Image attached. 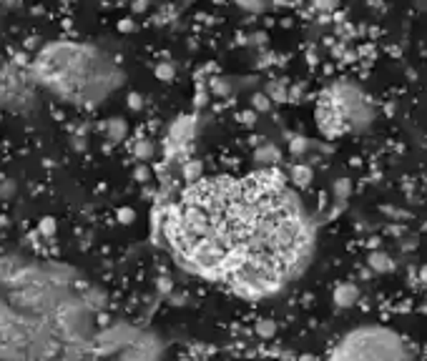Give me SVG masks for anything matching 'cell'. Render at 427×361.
<instances>
[{
	"label": "cell",
	"mask_w": 427,
	"mask_h": 361,
	"mask_svg": "<svg viewBox=\"0 0 427 361\" xmlns=\"http://www.w3.org/2000/svg\"><path fill=\"white\" fill-rule=\"evenodd\" d=\"M332 298H334V303H337L339 308L354 306V303L359 301V286H357V284H352V281H342L339 286L334 289Z\"/></svg>",
	"instance_id": "obj_4"
},
{
	"label": "cell",
	"mask_w": 427,
	"mask_h": 361,
	"mask_svg": "<svg viewBox=\"0 0 427 361\" xmlns=\"http://www.w3.org/2000/svg\"><path fill=\"white\" fill-rule=\"evenodd\" d=\"M134 153L139 161H149L151 156H154V146H151V141H136Z\"/></svg>",
	"instance_id": "obj_10"
},
{
	"label": "cell",
	"mask_w": 427,
	"mask_h": 361,
	"mask_svg": "<svg viewBox=\"0 0 427 361\" xmlns=\"http://www.w3.org/2000/svg\"><path fill=\"white\" fill-rule=\"evenodd\" d=\"M134 218H136L134 208H118V221L121 223H134Z\"/></svg>",
	"instance_id": "obj_17"
},
{
	"label": "cell",
	"mask_w": 427,
	"mask_h": 361,
	"mask_svg": "<svg viewBox=\"0 0 427 361\" xmlns=\"http://www.w3.org/2000/svg\"><path fill=\"white\" fill-rule=\"evenodd\" d=\"M236 6L244 8V11H249V13H262L267 3H264V0H236Z\"/></svg>",
	"instance_id": "obj_11"
},
{
	"label": "cell",
	"mask_w": 427,
	"mask_h": 361,
	"mask_svg": "<svg viewBox=\"0 0 427 361\" xmlns=\"http://www.w3.org/2000/svg\"><path fill=\"white\" fill-rule=\"evenodd\" d=\"M367 264H369V269H372L374 274H390V271L395 269V261L384 254V251H374V254H369Z\"/></svg>",
	"instance_id": "obj_5"
},
{
	"label": "cell",
	"mask_w": 427,
	"mask_h": 361,
	"mask_svg": "<svg viewBox=\"0 0 427 361\" xmlns=\"http://www.w3.org/2000/svg\"><path fill=\"white\" fill-rule=\"evenodd\" d=\"M156 75H159L161 80H171V78H174V65H171V63H161L159 68H156Z\"/></svg>",
	"instance_id": "obj_15"
},
{
	"label": "cell",
	"mask_w": 427,
	"mask_h": 361,
	"mask_svg": "<svg viewBox=\"0 0 427 361\" xmlns=\"http://www.w3.org/2000/svg\"><path fill=\"white\" fill-rule=\"evenodd\" d=\"M269 106H272V101H269L267 93H256V96H254V108H256V111H269Z\"/></svg>",
	"instance_id": "obj_14"
},
{
	"label": "cell",
	"mask_w": 427,
	"mask_h": 361,
	"mask_svg": "<svg viewBox=\"0 0 427 361\" xmlns=\"http://www.w3.org/2000/svg\"><path fill=\"white\" fill-rule=\"evenodd\" d=\"M312 176H315V173H312V168H310V166H305V163H297L292 168V180L297 183V186H310Z\"/></svg>",
	"instance_id": "obj_7"
},
{
	"label": "cell",
	"mask_w": 427,
	"mask_h": 361,
	"mask_svg": "<svg viewBox=\"0 0 427 361\" xmlns=\"http://www.w3.org/2000/svg\"><path fill=\"white\" fill-rule=\"evenodd\" d=\"M305 149H307L305 139H294V141H292V151H294V153H302Z\"/></svg>",
	"instance_id": "obj_18"
},
{
	"label": "cell",
	"mask_w": 427,
	"mask_h": 361,
	"mask_svg": "<svg viewBox=\"0 0 427 361\" xmlns=\"http://www.w3.org/2000/svg\"><path fill=\"white\" fill-rule=\"evenodd\" d=\"M136 178H149V171H146V168H139V171H136Z\"/></svg>",
	"instance_id": "obj_23"
},
{
	"label": "cell",
	"mask_w": 427,
	"mask_h": 361,
	"mask_svg": "<svg viewBox=\"0 0 427 361\" xmlns=\"http://www.w3.org/2000/svg\"><path fill=\"white\" fill-rule=\"evenodd\" d=\"M106 131H108V139L116 144V141H121L123 136H126V123H123L121 118H111V121H108Z\"/></svg>",
	"instance_id": "obj_8"
},
{
	"label": "cell",
	"mask_w": 427,
	"mask_h": 361,
	"mask_svg": "<svg viewBox=\"0 0 427 361\" xmlns=\"http://www.w3.org/2000/svg\"><path fill=\"white\" fill-rule=\"evenodd\" d=\"M349 188H352V186H349V180H347V178L337 180V183H334V196L344 201V198L349 196Z\"/></svg>",
	"instance_id": "obj_12"
},
{
	"label": "cell",
	"mask_w": 427,
	"mask_h": 361,
	"mask_svg": "<svg viewBox=\"0 0 427 361\" xmlns=\"http://www.w3.org/2000/svg\"><path fill=\"white\" fill-rule=\"evenodd\" d=\"M330 98L334 101V106L339 108L342 118H344V126L347 131H364V128L372 123L374 111L369 106V101L362 96V90L354 88V85L339 83L334 88L327 90Z\"/></svg>",
	"instance_id": "obj_3"
},
{
	"label": "cell",
	"mask_w": 427,
	"mask_h": 361,
	"mask_svg": "<svg viewBox=\"0 0 427 361\" xmlns=\"http://www.w3.org/2000/svg\"><path fill=\"white\" fill-rule=\"evenodd\" d=\"M330 361H412V351L390 326L364 324L342 336Z\"/></svg>",
	"instance_id": "obj_2"
},
{
	"label": "cell",
	"mask_w": 427,
	"mask_h": 361,
	"mask_svg": "<svg viewBox=\"0 0 427 361\" xmlns=\"http://www.w3.org/2000/svg\"><path fill=\"white\" fill-rule=\"evenodd\" d=\"M166 234L196 274L231 279L254 269L277 286L312 244L305 208L277 171L196 180L174 206Z\"/></svg>",
	"instance_id": "obj_1"
},
{
	"label": "cell",
	"mask_w": 427,
	"mask_h": 361,
	"mask_svg": "<svg viewBox=\"0 0 427 361\" xmlns=\"http://www.w3.org/2000/svg\"><path fill=\"white\" fill-rule=\"evenodd\" d=\"M277 334V324L272 319H262L256 321V336H262V339H272Z\"/></svg>",
	"instance_id": "obj_9"
},
{
	"label": "cell",
	"mask_w": 427,
	"mask_h": 361,
	"mask_svg": "<svg viewBox=\"0 0 427 361\" xmlns=\"http://www.w3.org/2000/svg\"><path fill=\"white\" fill-rule=\"evenodd\" d=\"M239 118H241V123H246V126H251V123H254V118H256V116H254V113H251V111H246V113H241Z\"/></svg>",
	"instance_id": "obj_21"
},
{
	"label": "cell",
	"mask_w": 427,
	"mask_h": 361,
	"mask_svg": "<svg viewBox=\"0 0 427 361\" xmlns=\"http://www.w3.org/2000/svg\"><path fill=\"white\" fill-rule=\"evenodd\" d=\"M128 106L134 108V111H139V108L144 106V103H141V98L136 96V93H131V96H128Z\"/></svg>",
	"instance_id": "obj_19"
},
{
	"label": "cell",
	"mask_w": 427,
	"mask_h": 361,
	"mask_svg": "<svg viewBox=\"0 0 427 361\" xmlns=\"http://www.w3.org/2000/svg\"><path fill=\"white\" fill-rule=\"evenodd\" d=\"M417 281L425 284V286H427V264L420 266V271H417Z\"/></svg>",
	"instance_id": "obj_20"
},
{
	"label": "cell",
	"mask_w": 427,
	"mask_h": 361,
	"mask_svg": "<svg viewBox=\"0 0 427 361\" xmlns=\"http://www.w3.org/2000/svg\"><path fill=\"white\" fill-rule=\"evenodd\" d=\"M38 229H41L43 236H53L56 234V221H53V218H43Z\"/></svg>",
	"instance_id": "obj_16"
},
{
	"label": "cell",
	"mask_w": 427,
	"mask_h": 361,
	"mask_svg": "<svg viewBox=\"0 0 427 361\" xmlns=\"http://www.w3.org/2000/svg\"><path fill=\"white\" fill-rule=\"evenodd\" d=\"M254 158L259 161V163H264V166H272V163H277V161L282 158V153H279V149L274 144H264V146H259V149H256Z\"/></svg>",
	"instance_id": "obj_6"
},
{
	"label": "cell",
	"mask_w": 427,
	"mask_h": 361,
	"mask_svg": "<svg viewBox=\"0 0 427 361\" xmlns=\"http://www.w3.org/2000/svg\"><path fill=\"white\" fill-rule=\"evenodd\" d=\"M199 176H201V166L199 163H189L186 168H184V178L186 180H194V183H196V180H201Z\"/></svg>",
	"instance_id": "obj_13"
},
{
	"label": "cell",
	"mask_w": 427,
	"mask_h": 361,
	"mask_svg": "<svg viewBox=\"0 0 427 361\" xmlns=\"http://www.w3.org/2000/svg\"><path fill=\"white\" fill-rule=\"evenodd\" d=\"M317 6L325 8V11H330V8H334V6H337V0H317Z\"/></svg>",
	"instance_id": "obj_22"
}]
</instances>
